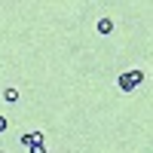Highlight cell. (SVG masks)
Listing matches in <instances>:
<instances>
[{"label": "cell", "instance_id": "5b68a950", "mask_svg": "<svg viewBox=\"0 0 153 153\" xmlns=\"http://www.w3.org/2000/svg\"><path fill=\"white\" fill-rule=\"evenodd\" d=\"M31 153H46V144H34V147H28Z\"/></svg>", "mask_w": 153, "mask_h": 153}, {"label": "cell", "instance_id": "6da1fadb", "mask_svg": "<svg viewBox=\"0 0 153 153\" xmlns=\"http://www.w3.org/2000/svg\"><path fill=\"white\" fill-rule=\"evenodd\" d=\"M46 141V135L40 132V129H37V132H28V135H22V144L25 147H34V144H43Z\"/></svg>", "mask_w": 153, "mask_h": 153}, {"label": "cell", "instance_id": "3957f363", "mask_svg": "<svg viewBox=\"0 0 153 153\" xmlns=\"http://www.w3.org/2000/svg\"><path fill=\"white\" fill-rule=\"evenodd\" d=\"M95 28H98V34H110V31H113V19H110V16H101Z\"/></svg>", "mask_w": 153, "mask_h": 153}, {"label": "cell", "instance_id": "8992f818", "mask_svg": "<svg viewBox=\"0 0 153 153\" xmlns=\"http://www.w3.org/2000/svg\"><path fill=\"white\" fill-rule=\"evenodd\" d=\"M6 126H9V123H6V117H3V113H0V135L6 132Z\"/></svg>", "mask_w": 153, "mask_h": 153}, {"label": "cell", "instance_id": "52a82bcc", "mask_svg": "<svg viewBox=\"0 0 153 153\" xmlns=\"http://www.w3.org/2000/svg\"><path fill=\"white\" fill-rule=\"evenodd\" d=\"M0 153H6V150H0Z\"/></svg>", "mask_w": 153, "mask_h": 153}, {"label": "cell", "instance_id": "7a4b0ae2", "mask_svg": "<svg viewBox=\"0 0 153 153\" xmlns=\"http://www.w3.org/2000/svg\"><path fill=\"white\" fill-rule=\"evenodd\" d=\"M0 95H3V101H6V104H16V101L22 98V92H19L16 86H3V92H0Z\"/></svg>", "mask_w": 153, "mask_h": 153}, {"label": "cell", "instance_id": "277c9868", "mask_svg": "<svg viewBox=\"0 0 153 153\" xmlns=\"http://www.w3.org/2000/svg\"><path fill=\"white\" fill-rule=\"evenodd\" d=\"M117 83H120L123 92H132V89H138V86L132 83V76H129V74H120V80H117Z\"/></svg>", "mask_w": 153, "mask_h": 153}]
</instances>
